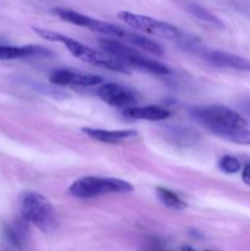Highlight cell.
Instances as JSON below:
<instances>
[{"instance_id": "44dd1931", "label": "cell", "mask_w": 250, "mask_h": 251, "mask_svg": "<svg viewBox=\"0 0 250 251\" xmlns=\"http://www.w3.org/2000/svg\"><path fill=\"white\" fill-rule=\"evenodd\" d=\"M242 179L247 185L250 186V163L245 164V167L243 168L242 172Z\"/></svg>"}, {"instance_id": "7a4b0ae2", "label": "cell", "mask_w": 250, "mask_h": 251, "mask_svg": "<svg viewBox=\"0 0 250 251\" xmlns=\"http://www.w3.org/2000/svg\"><path fill=\"white\" fill-rule=\"evenodd\" d=\"M100 44L108 55L117 59L119 63H122L126 68H134L136 70L159 76H166L171 74V70L167 65L153 60V59L147 58L135 48L125 46V44L120 43L115 39L103 38L100 41Z\"/></svg>"}, {"instance_id": "7402d4cb", "label": "cell", "mask_w": 250, "mask_h": 251, "mask_svg": "<svg viewBox=\"0 0 250 251\" xmlns=\"http://www.w3.org/2000/svg\"><path fill=\"white\" fill-rule=\"evenodd\" d=\"M180 251H195V250H194L190 245H184V247L180 249Z\"/></svg>"}, {"instance_id": "277c9868", "label": "cell", "mask_w": 250, "mask_h": 251, "mask_svg": "<svg viewBox=\"0 0 250 251\" xmlns=\"http://www.w3.org/2000/svg\"><path fill=\"white\" fill-rule=\"evenodd\" d=\"M191 118L211 132L227 127H245L247 120L230 108L225 105H196L189 109Z\"/></svg>"}, {"instance_id": "2e32d148", "label": "cell", "mask_w": 250, "mask_h": 251, "mask_svg": "<svg viewBox=\"0 0 250 251\" xmlns=\"http://www.w3.org/2000/svg\"><path fill=\"white\" fill-rule=\"evenodd\" d=\"M2 239L5 244L14 251H20L24 243V230L20 226L6 225L2 228Z\"/></svg>"}, {"instance_id": "8fae6325", "label": "cell", "mask_w": 250, "mask_h": 251, "mask_svg": "<svg viewBox=\"0 0 250 251\" xmlns=\"http://www.w3.org/2000/svg\"><path fill=\"white\" fill-rule=\"evenodd\" d=\"M53 56V51L42 46H6L0 44V60H16V59L29 58H49Z\"/></svg>"}, {"instance_id": "7c38bea8", "label": "cell", "mask_w": 250, "mask_h": 251, "mask_svg": "<svg viewBox=\"0 0 250 251\" xmlns=\"http://www.w3.org/2000/svg\"><path fill=\"white\" fill-rule=\"evenodd\" d=\"M164 137L169 144L180 149L193 147L199 141V132L188 126H168L164 130Z\"/></svg>"}, {"instance_id": "52a82bcc", "label": "cell", "mask_w": 250, "mask_h": 251, "mask_svg": "<svg viewBox=\"0 0 250 251\" xmlns=\"http://www.w3.org/2000/svg\"><path fill=\"white\" fill-rule=\"evenodd\" d=\"M53 12L58 15L61 20L70 24L76 25V26L85 27V28L91 29L92 32H97V33L103 34V36H112V37H119V38H124L125 32L126 29L122 28V27L113 25L110 22L100 21V20L92 19V17L83 15L81 12L74 11L71 9H65V7H58L54 9Z\"/></svg>"}, {"instance_id": "6da1fadb", "label": "cell", "mask_w": 250, "mask_h": 251, "mask_svg": "<svg viewBox=\"0 0 250 251\" xmlns=\"http://www.w3.org/2000/svg\"><path fill=\"white\" fill-rule=\"evenodd\" d=\"M34 32L42 38L47 39L49 42H59L63 43L69 51L73 54L75 58L80 59V60L85 61V63L92 64V65L98 66V68L108 69L112 71H118V73L123 74H130V70L125 65L114 59L113 56L108 55L107 53H100V51L95 50V49L90 48V47L85 46L81 42L76 41V39L70 38V37L65 36L59 32L50 31V29L39 28V27H32Z\"/></svg>"}, {"instance_id": "9c48e42d", "label": "cell", "mask_w": 250, "mask_h": 251, "mask_svg": "<svg viewBox=\"0 0 250 251\" xmlns=\"http://www.w3.org/2000/svg\"><path fill=\"white\" fill-rule=\"evenodd\" d=\"M50 82L55 86H80L91 87L98 86L103 82V78L95 74L83 73L73 69H59L51 73L49 77Z\"/></svg>"}, {"instance_id": "603a6c76", "label": "cell", "mask_w": 250, "mask_h": 251, "mask_svg": "<svg viewBox=\"0 0 250 251\" xmlns=\"http://www.w3.org/2000/svg\"><path fill=\"white\" fill-rule=\"evenodd\" d=\"M206 251H210V250H206Z\"/></svg>"}, {"instance_id": "4fadbf2b", "label": "cell", "mask_w": 250, "mask_h": 251, "mask_svg": "<svg viewBox=\"0 0 250 251\" xmlns=\"http://www.w3.org/2000/svg\"><path fill=\"white\" fill-rule=\"evenodd\" d=\"M81 130L92 140L104 144H120L125 140L137 136L136 130H103L93 127H82Z\"/></svg>"}, {"instance_id": "ffe728a7", "label": "cell", "mask_w": 250, "mask_h": 251, "mask_svg": "<svg viewBox=\"0 0 250 251\" xmlns=\"http://www.w3.org/2000/svg\"><path fill=\"white\" fill-rule=\"evenodd\" d=\"M218 167L223 173L234 174L240 171V162L233 156H223L218 162Z\"/></svg>"}, {"instance_id": "5bb4252c", "label": "cell", "mask_w": 250, "mask_h": 251, "mask_svg": "<svg viewBox=\"0 0 250 251\" xmlns=\"http://www.w3.org/2000/svg\"><path fill=\"white\" fill-rule=\"evenodd\" d=\"M123 114L130 119L149 120V122H161L171 117V112L159 105H145V107H131L123 110Z\"/></svg>"}, {"instance_id": "e0dca14e", "label": "cell", "mask_w": 250, "mask_h": 251, "mask_svg": "<svg viewBox=\"0 0 250 251\" xmlns=\"http://www.w3.org/2000/svg\"><path fill=\"white\" fill-rule=\"evenodd\" d=\"M221 139L239 145H250V130L245 127H227L215 132Z\"/></svg>"}, {"instance_id": "d6986e66", "label": "cell", "mask_w": 250, "mask_h": 251, "mask_svg": "<svg viewBox=\"0 0 250 251\" xmlns=\"http://www.w3.org/2000/svg\"><path fill=\"white\" fill-rule=\"evenodd\" d=\"M185 9L191 16L198 19L199 21L205 22V24H208V25H212V26L222 27V21H221L217 16H215L212 12H210L207 9L200 6V5L194 4V2H189V4L185 5Z\"/></svg>"}, {"instance_id": "30bf717a", "label": "cell", "mask_w": 250, "mask_h": 251, "mask_svg": "<svg viewBox=\"0 0 250 251\" xmlns=\"http://www.w3.org/2000/svg\"><path fill=\"white\" fill-rule=\"evenodd\" d=\"M201 54L203 59L213 66L242 71V73H250V61L243 56L222 50H211V49H202Z\"/></svg>"}, {"instance_id": "5b68a950", "label": "cell", "mask_w": 250, "mask_h": 251, "mask_svg": "<svg viewBox=\"0 0 250 251\" xmlns=\"http://www.w3.org/2000/svg\"><path fill=\"white\" fill-rule=\"evenodd\" d=\"M134 186L123 179L102 178V176H85L74 181L69 193L78 199H93L108 194L131 193Z\"/></svg>"}, {"instance_id": "8992f818", "label": "cell", "mask_w": 250, "mask_h": 251, "mask_svg": "<svg viewBox=\"0 0 250 251\" xmlns=\"http://www.w3.org/2000/svg\"><path fill=\"white\" fill-rule=\"evenodd\" d=\"M118 17L127 26L132 27L136 31L144 32V33L166 39H175V41H178L181 37V31L178 27L173 26L168 22L153 19V17L144 16V15L134 14L130 11H119Z\"/></svg>"}, {"instance_id": "9a60e30c", "label": "cell", "mask_w": 250, "mask_h": 251, "mask_svg": "<svg viewBox=\"0 0 250 251\" xmlns=\"http://www.w3.org/2000/svg\"><path fill=\"white\" fill-rule=\"evenodd\" d=\"M124 39H126L129 43H131L132 46L139 47V48L144 49V50L149 51V53L153 54V55H163L164 50L161 46H159L157 42L152 41V39L147 38V37L141 36L139 33H134V32L126 31L125 32Z\"/></svg>"}, {"instance_id": "ba28073f", "label": "cell", "mask_w": 250, "mask_h": 251, "mask_svg": "<svg viewBox=\"0 0 250 251\" xmlns=\"http://www.w3.org/2000/svg\"><path fill=\"white\" fill-rule=\"evenodd\" d=\"M97 95L103 102L110 107H117L126 109L137 104V96L131 88L123 86L120 83L108 82L103 83L97 90Z\"/></svg>"}, {"instance_id": "3957f363", "label": "cell", "mask_w": 250, "mask_h": 251, "mask_svg": "<svg viewBox=\"0 0 250 251\" xmlns=\"http://www.w3.org/2000/svg\"><path fill=\"white\" fill-rule=\"evenodd\" d=\"M21 215L26 222L36 226L44 233L53 232L58 226L55 211L51 203L36 191L22 193Z\"/></svg>"}, {"instance_id": "ac0fdd59", "label": "cell", "mask_w": 250, "mask_h": 251, "mask_svg": "<svg viewBox=\"0 0 250 251\" xmlns=\"http://www.w3.org/2000/svg\"><path fill=\"white\" fill-rule=\"evenodd\" d=\"M156 194L157 196H158L159 201H161L166 207L171 208V210L180 211L186 207V203L184 202L174 191L169 190V189L163 188V186H157Z\"/></svg>"}]
</instances>
